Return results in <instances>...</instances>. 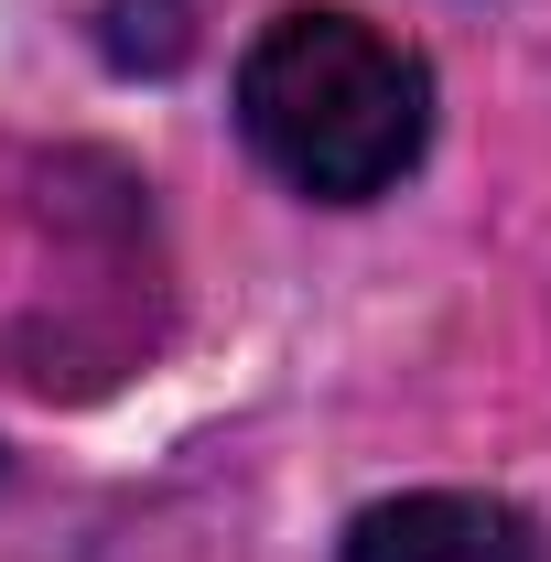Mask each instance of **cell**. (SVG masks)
I'll use <instances>...</instances> for the list:
<instances>
[{
  "mask_svg": "<svg viewBox=\"0 0 551 562\" xmlns=\"http://www.w3.org/2000/svg\"><path fill=\"white\" fill-rule=\"evenodd\" d=\"M238 131L292 195L368 206L432 140V76L357 11H281L238 66Z\"/></svg>",
  "mask_w": 551,
  "mask_h": 562,
  "instance_id": "obj_1",
  "label": "cell"
},
{
  "mask_svg": "<svg viewBox=\"0 0 551 562\" xmlns=\"http://www.w3.org/2000/svg\"><path fill=\"white\" fill-rule=\"evenodd\" d=\"M346 562H551V530L508 497H465V487H421V497H379Z\"/></svg>",
  "mask_w": 551,
  "mask_h": 562,
  "instance_id": "obj_2",
  "label": "cell"
}]
</instances>
